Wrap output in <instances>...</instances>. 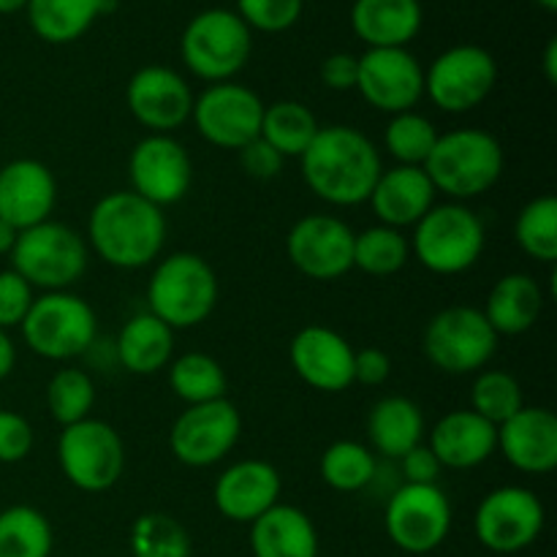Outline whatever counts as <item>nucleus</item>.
Returning <instances> with one entry per match:
<instances>
[{
  "instance_id": "obj_1",
  "label": "nucleus",
  "mask_w": 557,
  "mask_h": 557,
  "mask_svg": "<svg viewBox=\"0 0 557 557\" xmlns=\"http://www.w3.org/2000/svg\"><path fill=\"white\" fill-rule=\"evenodd\" d=\"M299 166L305 185L335 207L364 205L384 172L379 147L354 125H321L308 150L299 156Z\"/></svg>"
},
{
  "instance_id": "obj_2",
  "label": "nucleus",
  "mask_w": 557,
  "mask_h": 557,
  "mask_svg": "<svg viewBox=\"0 0 557 557\" xmlns=\"http://www.w3.org/2000/svg\"><path fill=\"white\" fill-rule=\"evenodd\" d=\"M87 243L114 270H141L161 256L166 218L134 190H112L92 205Z\"/></svg>"
},
{
  "instance_id": "obj_3",
  "label": "nucleus",
  "mask_w": 557,
  "mask_h": 557,
  "mask_svg": "<svg viewBox=\"0 0 557 557\" xmlns=\"http://www.w3.org/2000/svg\"><path fill=\"white\" fill-rule=\"evenodd\" d=\"M504 147L484 128H457L438 134L433 152L424 161L435 194L451 201H468L484 196L498 185L504 174Z\"/></svg>"
},
{
  "instance_id": "obj_4",
  "label": "nucleus",
  "mask_w": 557,
  "mask_h": 557,
  "mask_svg": "<svg viewBox=\"0 0 557 557\" xmlns=\"http://www.w3.org/2000/svg\"><path fill=\"white\" fill-rule=\"evenodd\" d=\"M218 275L199 253L166 256L147 281V313L161 319L169 330H190L205 324L218 305Z\"/></svg>"
},
{
  "instance_id": "obj_5",
  "label": "nucleus",
  "mask_w": 557,
  "mask_h": 557,
  "mask_svg": "<svg viewBox=\"0 0 557 557\" xmlns=\"http://www.w3.org/2000/svg\"><path fill=\"white\" fill-rule=\"evenodd\" d=\"M411 253L433 275H460L471 270L484 253L487 232L471 207L460 201L433 205V210L413 226Z\"/></svg>"
},
{
  "instance_id": "obj_6",
  "label": "nucleus",
  "mask_w": 557,
  "mask_h": 557,
  "mask_svg": "<svg viewBox=\"0 0 557 557\" xmlns=\"http://www.w3.org/2000/svg\"><path fill=\"white\" fill-rule=\"evenodd\" d=\"M11 270L41 292H69L87 270L85 237L60 221H44L16 234L9 253Z\"/></svg>"
},
{
  "instance_id": "obj_7",
  "label": "nucleus",
  "mask_w": 557,
  "mask_h": 557,
  "mask_svg": "<svg viewBox=\"0 0 557 557\" xmlns=\"http://www.w3.org/2000/svg\"><path fill=\"white\" fill-rule=\"evenodd\" d=\"M185 69L218 85L232 82L253 54V30L232 9H207L185 25L180 38Z\"/></svg>"
},
{
  "instance_id": "obj_8",
  "label": "nucleus",
  "mask_w": 557,
  "mask_h": 557,
  "mask_svg": "<svg viewBox=\"0 0 557 557\" xmlns=\"http://www.w3.org/2000/svg\"><path fill=\"white\" fill-rule=\"evenodd\" d=\"M20 332L25 346L41 359L69 362L90 351L98 341V319L79 294L44 292L33 299Z\"/></svg>"
},
{
  "instance_id": "obj_9",
  "label": "nucleus",
  "mask_w": 557,
  "mask_h": 557,
  "mask_svg": "<svg viewBox=\"0 0 557 557\" xmlns=\"http://www.w3.org/2000/svg\"><path fill=\"white\" fill-rule=\"evenodd\" d=\"M424 357L449 375H471L490 364L498 351V335L479 308L455 305L428 321L422 335Z\"/></svg>"
},
{
  "instance_id": "obj_10",
  "label": "nucleus",
  "mask_w": 557,
  "mask_h": 557,
  "mask_svg": "<svg viewBox=\"0 0 557 557\" xmlns=\"http://www.w3.org/2000/svg\"><path fill=\"white\" fill-rule=\"evenodd\" d=\"M58 462L76 490L107 493L123 479L125 444L112 424L87 417L63 428L58 438Z\"/></svg>"
},
{
  "instance_id": "obj_11",
  "label": "nucleus",
  "mask_w": 557,
  "mask_h": 557,
  "mask_svg": "<svg viewBox=\"0 0 557 557\" xmlns=\"http://www.w3.org/2000/svg\"><path fill=\"white\" fill-rule=\"evenodd\" d=\"M498 85V63L493 52L476 44L444 49L424 71V96L449 114H466L482 107Z\"/></svg>"
},
{
  "instance_id": "obj_12",
  "label": "nucleus",
  "mask_w": 557,
  "mask_h": 557,
  "mask_svg": "<svg viewBox=\"0 0 557 557\" xmlns=\"http://www.w3.org/2000/svg\"><path fill=\"white\" fill-rule=\"evenodd\" d=\"M451 500L438 484H400L384 509L389 542L408 555L435 553L449 539Z\"/></svg>"
},
{
  "instance_id": "obj_13",
  "label": "nucleus",
  "mask_w": 557,
  "mask_h": 557,
  "mask_svg": "<svg viewBox=\"0 0 557 557\" xmlns=\"http://www.w3.org/2000/svg\"><path fill=\"white\" fill-rule=\"evenodd\" d=\"M547 522L542 498L520 484L493 490L476 506L473 531L479 544L490 553L515 555L539 542Z\"/></svg>"
},
{
  "instance_id": "obj_14",
  "label": "nucleus",
  "mask_w": 557,
  "mask_h": 557,
  "mask_svg": "<svg viewBox=\"0 0 557 557\" xmlns=\"http://www.w3.org/2000/svg\"><path fill=\"white\" fill-rule=\"evenodd\" d=\"M243 417L232 400H212L185 406L169 430V449L174 460L188 468H210L226 460L239 444Z\"/></svg>"
},
{
  "instance_id": "obj_15",
  "label": "nucleus",
  "mask_w": 557,
  "mask_h": 557,
  "mask_svg": "<svg viewBox=\"0 0 557 557\" xmlns=\"http://www.w3.org/2000/svg\"><path fill=\"white\" fill-rule=\"evenodd\" d=\"M267 103L239 82H218L194 98L196 131L205 141L221 150H243L261 134Z\"/></svg>"
},
{
  "instance_id": "obj_16",
  "label": "nucleus",
  "mask_w": 557,
  "mask_h": 557,
  "mask_svg": "<svg viewBox=\"0 0 557 557\" xmlns=\"http://www.w3.org/2000/svg\"><path fill=\"white\" fill-rule=\"evenodd\" d=\"M128 180L136 196L163 210L188 196L194 163L172 134H147L131 150Z\"/></svg>"
},
{
  "instance_id": "obj_17",
  "label": "nucleus",
  "mask_w": 557,
  "mask_h": 557,
  "mask_svg": "<svg viewBox=\"0 0 557 557\" xmlns=\"http://www.w3.org/2000/svg\"><path fill=\"white\" fill-rule=\"evenodd\" d=\"M354 232L335 215H305L288 228L286 256L310 281H337L354 270Z\"/></svg>"
},
{
  "instance_id": "obj_18",
  "label": "nucleus",
  "mask_w": 557,
  "mask_h": 557,
  "mask_svg": "<svg viewBox=\"0 0 557 557\" xmlns=\"http://www.w3.org/2000/svg\"><path fill=\"white\" fill-rule=\"evenodd\" d=\"M357 90L375 112H411L424 96V69L408 47L368 49L359 58Z\"/></svg>"
},
{
  "instance_id": "obj_19",
  "label": "nucleus",
  "mask_w": 557,
  "mask_h": 557,
  "mask_svg": "<svg viewBox=\"0 0 557 557\" xmlns=\"http://www.w3.org/2000/svg\"><path fill=\"white\" fill-rule=\"evenodd\" d=\"M194 90L183 74L166 65H145L125 87V103L150 134H172L183 128L194 112Z\"/></svg>"
},
{
  "instance_id": "obj_20",
  "label": "nucleus",
  "mask_w": 557,
  "mask_h": 557,
  "mask_svg": "<svg viewBox=\"0 0 557 557\" xmlns=\"http://www.w3.org/2000/svg\"><path fill=\"white\" fill-rule=\"evenodd\" d=\"M288 362L302 384L310 389L337 395L354 384V348L341 332L330 326H302L292 337Z\"/></svg>"
},
{
  "instance_id": "obj_21",
  "label": "nucleus",
  "mask_w": 557,
  "mask_h": 557,
  "mask_svg": "<svg viewBox=\"0 0 557 557\" xmlns=\"http://www.w3.org/2000/svg\"><path fill=\"white\" fill-rule=\"evenodd\" d=\"M283 479L272 462L267 460H239L228 466L212 487L218 515L237 525H250L264 511L281 504Z\"/></svg>"
},
{
  "instance_id": "obj_22",
  "label": "nucleus",
  "mask_w": 557,
  "mask_h": 557,
  "mask_svg": "<svg viewBox=\"0 0 557 557\" xmlns=\"http://www.w3.org/2000/svg\"><path fill=\"white\" fill-rule=\"evenodd\" d=\"M58 205V180L47 163L16 158L0 169V221L16 232L49 221Z\"/></svg>"
},
{
  "instance_id": "obj_23",
  "label": "nucleus",
  "mask_w": 557,
  "mask_h": 557,
  "mask_svg": "<svg viewBox=\"0 0 557 557\" xmlns=\"http://www.w3.org/2000/svg\"><path fill=\"white\" fill-rule=\"evenodd\" d=\"M522 473H553L557 468V417L549 408L522 406L498 428V449Z\"/></svg>"
},
{
  "instance_id": "obj_24",
  "label": "nucleus",
  "mask_w": 557,
  "mask_h": 557,
  "mask_svg": "<svg viewBox=\"0 0 557 557\" xmlns=\"http://www.w3.org/2000/svg\"><path fill=\"white\" fill-rule=\"evenodd\" d=\"M435 188L422 166H392L384 169L370 190V210L381 226L411 228L433 210Z\"/></svg>"
},
{
  "instance_id": "obj_25",
  "label": "nucleus",
  "mask_w": 557,
  "mask_h": 557,
  "mask_svg": "<svg viewBox=\"0 0 557 557\" xmlns=\"http://www.w3.org/2000/svg\"><path fill=\"white\" fill-rule=\"evenodd\" d=\"M428 446L438 462L451 471H471L487 462L498 449V428L473 413L471 408H457L444 413L430 430Z\"/></svg>"
},
{
  "instance_id": "obj_26",
  "label": "nucleus",
  "mask_w": 557,
  "mask_h": 557,
  "mask_svg": "<svg viewBox=\"0 0 557 557\" xmlns=\"http://www.w3.org/2000/svg\"><path fill=\"white\" fill-rule=\"evenodd\" d=\"M424 11L419 0H354L351 30L368 49L408 47L419 36Z\"/></svg>"
},
{
  "instance_id": "obj_27",
  "label": "nucleus",
  "mask_w": 557,
  "mask_h": 557,
  "mask_svg": "<svg viewBox=\"0 0 557 557\" xmlns=\"http://www.w3.org/2000/svg\"><path fill=\"white\" fill-rule=\"evenodd\" d=\"M253 557H319V531L302 509L275 504L250 522Z\"/></svg>"
},
{
  "instance_id": "obj_28",
  "label": "nucleus",
  "mask_w": 557,
  "mask_h": 557,
  "mask_svg": "<svg viewBox=\"0 0 557 557\" xmlns=\"http://www.w3.org/2000/svg\"><path fill=\"white\" fill-rule=\"evenodd\" d=\"M544 288L528 272H509L487 294L482 313L495 335H525L536 326L544 310Z\"/></svg>"
},
{
  "instance_id": "obj_29",
  "label": "nucleus",
  "mask_w": 557,
  "mask_h": 557,
  "mask_svg": "<svg viewBox=\"0 0 557 557\" xmlns=\"http://www.w3.org/2000/svg\"><path fill=\"white\" fill-rule=\"evenodd\" d=\"M174 357V330L152 313H136L114 341V359L134 375H156L169 368Z\"/></svg>"
},
{
  "instance_id": "obj_30",
  "label": "nucleus",
  "mask_w": 557,
  "mask_h": 557,
  "mask_svg": "<svg viewBox=\"0 0 557 557\" xmlns=\"http://www.w3.org/2000/svg\"><path fill=\"white\" fill-rule=\"evenodd\" d=\"M368 438L375 455L400 460L413 446L424 444V413L411 397H381L368 413Z\"/></svg>"
},
{
  "instance_id": "obj_31",
  "label": "nucleus",
  "mask_w": 557,
  "mask_h": 557,
  "mask_svg": "<svg viewBox=\"0 0 557 557\" xmlns=\"http://www.w3.org/2000/svg\"><path fill=\"white\" fill-rule=\"evenodd\" d=\"M27 22L47 44H74L101 16V0H27Z\"/></svg>"
},
{
  "instance_id": "obj_32",
  "label": "nucleus",
  "mask_w": 557,
  "mask_h": 557,
  "mask_svg": "<svg viewBox=\"0 0 557 557\" xmlns=\"http://www.w3.org/2000/svg\"><path fill=\"white\" fill-rule=\"evenodd\" d=\"M319 128L313 109L302 101H275L264 107L259 139H264L283 158H299L315 139Z\"/></svg>"
},
{
  "instance_id": "obj_33",
  "label": "nucleus",
  "mask_w": 557,
  "mask_h": 557,
  "mask_svg": "<svg viewBox=\"0 0 557 557\" xmlns=\"http://www.w3.org/2000/svg\"><path fill=\"white\" fill-rule=\"evenodd\" d=\"M169 386L185 406L223 400L228 379L223 364L205 351H188L169 362Z\"/></svg>"
},
{
  "instance_id": "obj_34",
  "label": "nucleus",
  "mask_w": 557,
  "mask_h": 557,
  "mask_svg": "<svg viewBox=\"0 0 557 557\" xmlns=\"http://www.w3.org/2000/svg\"><path fill=\"white\" fill-rule=\"evenodd\" d=\"M54 531L47 517L25 504L0 511V557H49Z\"/></svg>"
},
{
  "instance_id": "obj_35",
  "label": "nucleus",
  "mask_w": 557,
  "mask_h": 557,
  "mask_svg": "<svg viewBox=\"0 0 557 557\" xmlns=\"http://www.w3.org/2000/svg\"><path fill=\"white\" fill-rule=\"evenodd\" d=\"M319 473L326 487L335 493H359L375 482L379 462L373 451L359 441H335L321 455Z\"/></svg>"
},
{
  "instance_id": "obj_36",
  "label": "nucleus",
  "mask_w": 557,
  "mask_h": 557,
  "mask_svg": "<svg viewBox=\"0 0 557 557\" xmlns=\"http://www.w3.org/2000/svg\"><path fill=\"white\" fill-rule=\"evenodd\" d=\"M408 259H411V243L400 228L379 223L354 237V270H362L364 275H397Z\"/></svg>"
},
{
  "instance_id": "obj_37",
  "label": "nucleus",
  "mask_w": 557,
  "mask_h": 557,
  "mask_svg": "<svg viewBox=\"0 0 557 557\" xmlns=\"http://www.w3.org/2000/svg\"><path fill=\"white\" fill-rule=\"evenodd\" d=\"M515 239L520 250L542 264L557 261V199L553 194L536 196L520 210L515 221Z\"/></svg>"
},
{
  "instance_id": "obj_38",
  "label": "nucleus",
  "mask_w": 557,
  "mask_h": 557,
  "mask_svg": "<svg viewBox=\"0 0 557 557\" xmlns=\"http://www.w3.org/2000/svg\"><path fill=\"white\" fill-rule=\"evenodd\" d=\"M190 533L172 515L150 511L131 528V557H190Z\"/></svg>"
},
{
  "instance_id": "obj_39",
  "label": "nucleus",
  "mask_w": 557,
  "mask_h": 557,
  "mask_svg": "<svg viewBox=\"0 0 557 557\" xmlns=\"http://www.w3.org/2000/svg\"><path fill=\"white\" fill-rule=\"evenodd\" d=\"M92 406H96V384L82 368H60L58 373L49 379L47 384V408L49 417L60 424L82 422L90 417Z\"/></svg>"
},
{
  "instance_id": "obj_40",
  "label": "nucleus",
  "mask_w": 557,
  "mask_h": 557,
  "mask_svg": "<svg viewBox=\"0 0 557 557\" xmlns=\"http://www.w3.org/2000/svg\"><path fill=\"white\" fill-rule=\"evenodd\" d=\"M438 141L433 120L419 112L392 114L384 128V147L400 166H424Z\"/></svg>"
},
{
  "instance_id": "obj_41",
  "label": "nucleus",
  "mask_w": 557,
  "mask_h": 557,
  "mask_svg": "<svg viewBox=\"0 0 557 557\" xmlns=\"http://www.w3.org/2000/svg\"><path fill=\"white\" fill-rule=\"evenodd\" d=\"M525 406L520 381L506 370H479L471 386V411L500 428Z\"/></svg>"
},
{
  "instance_id": "obj_42",
  "label": "nucleus",
  "mask_w": 557,
  "mask_h": 557,
  "mask_svg": "<svg viewBox=\"0 0 557 557\" xmlns=\"http://www.w3.org/2000/svg\"><path fill=\"white\" fill-rule=\"evenodd\" d=\"M305 0H237V14L250 30L283 33L302 16Z\"/></svg>"
},
{
  "instance_id": "obj_43",
  "label": "nucleus",
  "mask_w": 557,
  "mask_h": 557,
  "mask_svg": "<svg viewBox=\"0 0 557 557\" xmlns=\"http://www.w3.org/2000/svg\"><path fill=\"white\" fill-rule=\"evenodd\" d=\"M33 299H36V288L25 277L16 275L14 270L0 272V330L9 332L20 326Z\"/></svg>"
},
{
  "instance_id": "obj_44",
  "label": "nucleus",
  "mask_w": 557,
  "mask_h": 557,
  "mask_svg": "<svg viewBox=\"0 0 557 557\" xmlns=\"http://www.w3.org/2000/svg\"><path fill=\"white\" fill-rule=\"evenodd\" d=\"M33 444H36V433L30 422L22 413L0 408V462L3 466L22 462L33 451Z\"/></svg>"
},
{
  "instance_id": "obj_45",
  "label": "nucleus",
  "mask_w": 557,
  "mask_h": 557,
  "mask_svg": "<svg viewBox=\"0 0 557 557\" xmlns=\"http://www.w3.org/2000/svg\"><path fill=\"white\" fill-rule=\"evenodd\" d=\"M239 152V166L248 177L253 180H272L283 172V163L286 158L277 150H272L264 139H253L250 145H245Z\"/></svg>"
},
{
  "instance_id": "obj_46",
  "label": "nucleus",
  "mask_w": 557,
  "mask_h": 557,
  "mask_svg": "<svg viewBox=\"0 0 557 557\" xmlns=\"http://www.w3.org/2000/svg\"><path fill=\"white\" fill-rule=\"evenodd\" d=\"M397 462H400L403 484H438L441 471H444V466H441L438 457L433 455L428 444L413 446Z\"/></svg>"
},
{
  "instance_id": "obj_47",
  "label": "nucleus",
  "mask_w": 557,
  "mask_h": 557,
  "mask_svg": "<svg viewBox=\"0 0 557 557\" xmlns=\"http://www.w3.org/2000/svg\"><path fill=\"white\" fill-rule=\"evenodd\" d=\"M392 375V359L389 354L381 348L370 346L362 351H354V384L364 386H381L386 384Z\"/></svg>"
},
{
  "instance_id": "obj_48",
  "label": "nucleus",
  "mask_w": 557,
  "mask_h": 557,
  "mask_svg": "<svg viewBox=\"0 0 557 557\" xmlns=\"http://www.w3.org/2000/svg\"><path fill=\"white\" fill-rule=\"evenodd\" d=\"M357 74L359 58L351 52H335L321 63V82H324L330 90H357Z\"/></svg>"
},
{
  "instance_id": "obj_49",
  "label": "nucleus",
  "mask_w": 557,
  "mask_h": 557,
  "mask_svg": "<svg viewBox=\"0 0 557 557\" xmlns=\"http://www.w3.org/2000/svg\"><path fill=\"white\" fill-rule=\"evenodd\" d=\"M16 368V346L9 337V332L0 330V381L9 379Z\"/></svg>"
},
{
  "instance_id": "obj_50",
  "label": "nucleus",
  "mask_w": 557,
  "mask_h": 557,
  "mask_svg": "<svg viewBox=\"0 0 557 557\" xmlns=\"http://www.w3.org/2000/svg\"><path fill=\"white\" fill-rule=\"evenodd\" d=\"M544 76H547L549 85H555L557 82V41L555 38H549L547 49H544Z\"/></svg>"
},
{
  "instance_id": "obj_51",
  "label": "nucleus",
  "mask_w": 557,
  "mask_h": 557,
  "mask_svg": "<svg viewBox=\"0 0 557 557\" xmlns=\"http://www.w3.org/2000/svg\"><path fill=\"white\" fill-rule=\"evenodd\" d=\"M16 228L14 226H9V223L5 221H0V256H9L11 253V248H14V243H16Z\"/></svg>"
},
{
  "instance_id": "obj_52",
  "label": "nucleus",
  "mask_w": 557,
  "mask_h": 557,
  "mask_svg": "<svg viewBox=\"0 0 557 557\" xmlns=\"http://www.w3.org/2000/svg\"><path fill=\"white\" fill-rule=\"evenodd\" d=\"M27 0H0V14H16V11H25Z\"/></svg>"
},
{
  "instance_id": "obj_53",
  "label": "nucleus",
  "mask_w": 557,
  "mask_h": 557,
  "mask_svg": "<svg viewBox=\"0 0 557 557\" xmlns=\"http://www.w3.org/2000/svg\"><path fill=\"white\" fill-rule=\"evenodd\" d=\"M544 11H557V0H536Z\"/></svg>"
},
{
  "instance_id": "obj_54",
  "label": "nucleus",
  "mask_w": 557,
  "mask_h": 557,
  "mask_svg": "<svg viewBox=\"0 0 557 557\" xmlns=\"http://www.w3.org/2000/svg\"><path fill=\"white\" fill-rule=\"evenodd\" d=\"M319 557H321V555H319Z\"/></svg>"
}]
</instances>
